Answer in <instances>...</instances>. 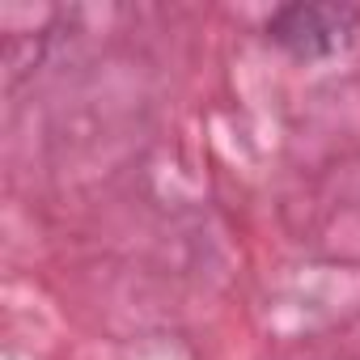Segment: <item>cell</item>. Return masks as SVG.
I'll list each match as a JSON object with an SVG mask.
<instances>
[{
    "mask_svg": "<svg viewBox=\"0 0 360 360\" xmlns=\"http://www.w3.org/2000/svg\"><path fill=\"white\" fill-rule=\"evenodd\" d=\"M360 13L352 5H288L267 18V39L297 60H330L352 47Z\"/></svg>",
    "mask_w": 360,
    "mask_h": 360,
    "instance_id": "obj_1",
    "label": "cell"
}]
</instances>
